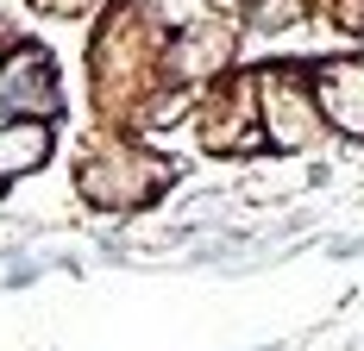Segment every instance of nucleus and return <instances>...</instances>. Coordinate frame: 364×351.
<instances>
[{"label":"nucleus","mask_w":364,"mask_h":351,"mask_svg":"<svg viewBox=\"0 0 364 351\" xmlns=\"http://www.w3.org/2000/svg\"><path fill=\"white\" fill-rule=\"evenodd\" d=\"M264 351H277V345H264Z\"/></svg>","instance_id":"f257e3e1"}]
</instances>
